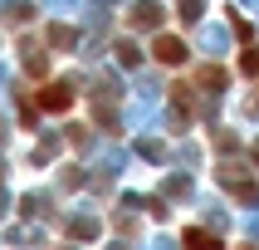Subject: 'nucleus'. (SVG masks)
<instances>
[{
    "label": "nucleus",
    "instance_id": "nucleus-1",
    "mask_svg": "<svg viewBox=\"0 0 259 250\" xmlns=\"http://www.w3.org/2000/svg\"><path fill=\"white\" fill-rule=\"evenodd\" d=\"M73 103V88L69 84H44L39 88V98H34V108H49V113H64Z\"/></svg>",
    "mask_w": 259,
    "mask_h": 250
},
{
    "label": "nucleus",
    "instance_id": "nucleus-2",
    "mask_svg": "<svg viewBox=\"0 0 259 250\" xmlns=\"http://www.w3.org/2000/svg\"><path fill=\"white\" fill-rule=\"evenodd\" d=\"M152 54H157L161 64H181V59H186V44L176 40V34H161V40L152 44Z\"/></svg>",
    "mask_w": 259,
    "mask_h": 250
},
{
    "label": "nucleus",
    "instance_id": "nucleus-3",
    "mask_svg": "<svg viewBox=\"0 0 259 250\" xmlns=\"http://www.w3.org/2000/svg\"><path fill=\"white\" fill-rule=\"evenodd\" d=\"M181 245H186V250H220V235H210V231H196V226H191V231L181 235Z\"/></svg>",
    "mask_w": 259,
    "mask_h": 250
},
{
    "label": "nucleus",
    "instance_id": "nucleus-4",
    "mask_svg": "<svg viewBox=\"0 0 259 250\" xmlns=\"http://www.w3.org/2000/svg\"><path fill=\"white\" fill-rule=\"evenodd\" d=\"M49 44H54V49H73V29H69V25H54Z\"/></svg>",
    "mask_w": 259,
    "mask_h": 250
},
{
    "label": "nucleus",
    "instance_id": "nucleus-5",
    "mask_svg": "<svg viewBox=\"0 0 259 250\" xmlns=\"http://www.w3.org/2000/svg\"><path fill=\"white\" fill-rule=\"evenodd\" d=\"M240 69H245V74H259V49H254V44H245V54H240Z\"/></svg>",
    "mask_w": 259,
    "mask_h": 250
},
{
    "label": "nucleus",
    "instance_id": "nucleus-6",
    "mask_svg": "<svg viewBox=\"0 0 259 250\" xmlns=\"http://www.w3.org/2000/svg\"><path fill=\"white\" fill-rule=\"evenodd\" d=\"M201 88H210V93L225 88V74H220V69H205V74H201Z\"/></svg>",
    "mask_w": 259,
    "mask_h": 250
},
{
    "label": "nucleus",
    "instance_id": "nucleus-7",
    "mask_svg": "<svg viewBox=\"0 0 259 250\" xmlns=\"http://www.w3.org/2000/svg\"><path fill=\"white\" fill-rule=\"evenodd\" d=\"M117 59H122V64H137L142 54H137V44H117Z\"/></svg>",
    "mask_w": 259,
    "mask_h": 250
},
{
    "label": "nucleus",
    "instance_id": "nucleus-8",
    "mask_svg": "<svg viewBox=\"0 0 259 250\" xmlns=\"http://www.w3.org/2000/svg\"><path fill=\"white\" fill-rule=\"evenodd\" d=\"M137 20H147V25H157V20H161V10H157V5H137Z\"/></svg>",
    "mask_w": 259,
    "mask_h": 250
},
{
    "label": "nucleus",
    "instance_id": "nucleus-9",
    "mask_svg": "<svg viewBox=\"0 0 259 250\" xmlns=\"http://www.w3.org/2000/svg\"><path fill=\"white\" fill-rule=\"evenodd\" d=\"M176 5H181V15H186V20H196V15H201V0H176Z\"/></svg>",
    "mask_w": 259,
    "mask_h": 250
},
{
    "label": "nucleus",
    "instance_id": "nucleus-10",
    "mask_svg": "<svg viewBox=\"0 0 259 250\" xmlns=\"http://www.w3.org/2000/svg\"><path fill=\"white\" fill-rule=\"evenodd\" d=\"M254 157H259V152H254Z\"/></svg>",
    "mask_w": 259,
    "mask_h": 250
}]
</instances>
